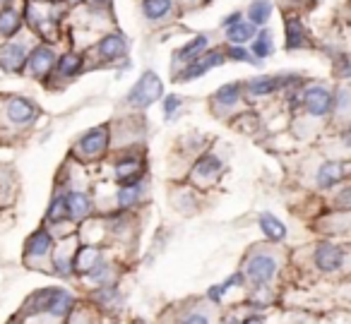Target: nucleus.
Wrapping results in <instances>:
<instances>
[{
    "mask_svg": "<svg viewBox=\"0 0 351 324\" xmlns=\"http://www.w3.org/2000/svg\"><path fill=\"white\" fill-rule=\"evenodd\" d=\"M161 92H164L161 79L156 77L152 70H147V73L135 82V87L130 89V94H128V103L135 106V108H147L149 103H154L156 99L161 97Z\"/></svg>",
    "mask_w": 351,
    "mask_h": 324,
    "instance_id": "obj_1",
    "label": "nucleus"
},
{
    "mask_svg": "<svg viewBox=\"0 0 351 324\" xmlns=\"http://www.w3.org/2000/svg\"><path fill=\"white\" fill-rule=\"evenodd\" d=\"M29 308H32V312L44 310V312L53 314V317H63V314H68V310L73 308V298H70L65 290L46 288L29 300Z\"/></svg>",
    "mask_w": 351,
    "mask_h": 324,
    "instance_id": "obj_2",
    "label": "nucleus"
},
{
    "mask_svg": "<svg viewBox=\"0 0 351 324\" xmlns=\"http://www.w3.org/2000/svg\"><path fill=\"white\" fill-rule=\"evenodd\" d=\"M245 274L250 276L253 284H267L274 274H277V260L269 255H255L248 260Z\"/></svg>",
    "mask_w": 351,
    "mask_h": 324,
    "instance_id": "obj_3",
    "label": "nucleus"
},
{
    "mask_svg": "<svg viewBox=\"0 0 351 324\" xmlns=\"http://www.w3.org/2000/svg\"><path fill=\"white\" fill-rule=\"evenodd\" d=\"M106 142H108V135H106V130H104V127L89 130L87 135L77 142V154L87 156V159H94V156H99L104 149H106Z\"/></svg>",
    "mask_w": 351,
    "mask_h": 324,
    "instance_id": "obj_4",
    "label": "nucleus"
},
{
    "mask_svg": "<svg viewBox=\"0 0 351 324\" xmlns=\"http://www.w3.org/2000/svg\"><path fill=\"white\" fill-rule=\"evenodd\" d=\"M224 63V55L217 51V53H210V55H202V58H195L186 70L181 73V82H188V79H195V77H202L207 70H212L215 65H221Z\"/></svg>",
    "mask_w": 351,
    "mask_h": 324,
    "instance_id": "obj_5",
    "label": "nucleus"
},
{
    "mask_svg": "<svg viewBox=\"0 0 351 324\" xmlns=\"http://www.w3.org/2000/svg\"><path fill=\"white\" fill-rule=\"evenodd\" d=\"M306 106L313 116H327L332 108V94L322 87H311L306 92Z\"/></svg>",
    "mask_w": 351,
    "mask_h": 324,
    "instance_id": "obj_6",
    "label": "nucleus"
},
{
    "mask_svg": "<svg viewBox=\"0 0 351 324\" xmlns=\"http://www.w3.org/2000/svg\"><path fill=\"white\" fill-rule=\"evenodd\" d=\"M344 262V250L337 245H320L315 252V264L320 266L322 271H335L341 266Z\"/></svg>",
    "mask_w": 351,
    "mask_h": 324,
    "instance_id": "obj_7",
    "label": "nucleus"
},
{
    "mask_svg": "<svg viewBox=\"0 0 351 324\" xmlns=\"http://www.w3.org/2000/svg\"><path fill=\"white\" fill-rule=\"evenodd\" d=\"M346 171H349V164H339V161H327V164H322V169L317 171V183L322 185V188H332V185H337L339 180H344Z\"/></svg>",
    "mask_w": 351,
    "mask_h": 324,
    "instance_id": "obj_8",
    "label": "nucleus"
},
{
    "mask_svg": "<svg viewBox=\"0 0 351 324\" xmlns=\"http://www.w3.org/2000/svg\"><path fill=\"white\" fill-rule=\"evenodd\" d=\"M53 63H56V55L49 46H39V49H34V53L29 55V70L36 75V77L49 75V70L53 68Z\"/></svg>",
    "mask_w": 351,
    "mask_h": 324,
    "instance_id": "obj_9",
    "label": "nucleus"
},
{
    "mask_svg": "<svg viewBox=\"0 0 351 324\" xmlns=\"http://www.w3.org/2000/svg\"><path fill=\"white\" fill-rule=\"evenodd\" d=\"M0 65L10 73H20L25 68V49L17 44H5L0 51Z\"/></svg>",
    "mask_w": 351,
    "mask_h": 324,
    "instance_id": "obj_10",
    "label": "nucleus"
},
{
    "mask_svg": "<svg viewBox=\"0 0 351 324\" xmlns=\"http://www.w3.org/2000/svg\"><path fill=\"white\" fill-rule=\"evenodd\" d=\"M8 116H10L12 123H17V125H25V123H32L36 116V108L32 101H27V99H12L10 106H8Z\"/></svg>",
    "mask_w": 351,
    "mask_h": 324,
    "instance_id": "obj_11",
    "label": "nucleus"
},
{
    "mask_svg": "<svg viewBox=\"0 0 351 324\" xmlns=\"http://www.w3.org/2000/svg\"><path fill=\"white\" fill-rule=\"evenodd\" d=\"M99 53H101L104 58H121V55L125 53V39L118 34L106 36V39L99 44Z\"/></svg>",
    "mask_w": 351,
    "mask_h": 324,
    "instance_id": "obj_12",
    "label": "nucleus"
},
{
    "mask_svg": "<svg viewBox=\"0 0 351 324\" xmlns=\"http://www.w3.org/2000/svg\"><path fill=\"white\" fill-rule=\"evenodd\" d=\"M51 250V236L46 231H39L27 240V255L29 257H44Z\"/></svg>",
    "mask_w": 351,
    "mask_h": 324,
    "instance_id": "obj_13",
    "label": "nucleus"
},
{
    "mask_svg": "<svg viewBox=\"0 0 351 324\" xmlns=\"http://www.w3.org/2000/svg\"><path fill=\"white\" fill-rule=\"evenodd\" d=\"M99 262H101V257H99V250H94V247H82L77 255V271L80 274H92L94 269H99Z\"/></svg>",
    "mask_w": 351,
    "mask_h": 324,
    "instance_id": "obj_14",
    "label": "nucleus"
},
{
    "mask_svg": "<svg viewBox=\"0 0 351 324\" xmlns=\"http://www.w3.org/2000/svg\"><path fill=\"white\" fill-rule=\"evenodd\" d=\"M65 202H68V214L73 219H84L89 214V199H87V195H82V192H70L68 197H65Z\"/></svg>",
    "mask_w": 351,
    "mask_h": 324,
    "instance_id": "obj_15",
    "label": "nucleus"
},
{
    "mask_svg": "<svg viewBox=\"0 0 351 324\" xmlns=\"http://www.w3.org/2000/svg\"><path fill=\"white\" fill-rule=\"evenodd\" d=\"M260 228H263L265 236L272 238V240H282V238L287 236L284 223L279 221V219H274L272 214H263V216H260Z\"/></svg>",
    "mask_w": 351,
    "mask_h": 324,
    "instance_id": "obj_16",
    "label": "nucleus"
},
{
    "mask_svg": "<svg viewBox=\"0 0 351 324\" xmlns=\"http://www.w3.org/2000/svg\"><path fill=\"white\" fill-rule=\"evenodd\" d=\"M205 49H207V36H197V39H193L191 44L183 46V49L176 53V58L183 60V63H193Z\"/></svg>",
    "mask_w": 351,
    "mask_h": 324,
    "instance_id": "obj_17",
    "label": "nucleus"
},
{
    "mask_svg": "<svg viewBox=\"0 0 351 324\" xmlns=\"http://www.w3.org/2000/svg\"><path fill=\"white\" fill-rule=\"evenodd\" d=\"M306 34H303V25L296 17H289L287 20V46L289 49H301L306 44Z\"/></svg>",
    "mask_w": 351,
    "mask_h": 324,
    "instance_id": "obj_18",
    "label": "nucleus"
},
{
    "mask_svg": "<svg viewBox=\"0 0 351 324\" xmlns=\"http://www.w3.org/2000/svg\"><path fill=\"white\" fill-rule=\"evenodd\" d=\"M221 164L217 156H202L200 161L195 164V178H215L219 173Z\"/></svg>",
    "mask_w": 351,
    "mask_h": 324,
    "instance_id": "obj_19",
    "label": "nucleus"
},
{
    "mask_svg": "<svg viewBox=\"0 0 351 324\" xmlns=\"http://www.w3.org/2000/svg\"><path fill=\"white\" fill-rule=\"evenodd\" d=\"M229 39H231V44H245V41H250L253 39V34H255V27L253 25H245V22H236V25H231L229 29Z\"/></svg>",
    "mask_w": 351,
    "mask_h": 324,
    "instance_id": "obj_20",
    "label": "nucleus"
},
{
    "mask_svg": "<svg viewBox=\"0 0 351 324\" xmlns=\"http://www.w3.org/2000/svg\"><path fill=\"white\" fill-rule=\"evenodd\" d=\"M248 15L253 20V25H265L269 20V15H272V3L269 0H255L253 5H250Z\"/></svg>",
    "mask_w": 351,
    "mask_h": 324,
    "instance_id": "obj_21",
    "label": "nucleus"
},
{
    "mask_svg": "<svg viewBox=\"0 0 351 324\" xmlns=\"http://www.w3.org/2000/svg\"><path fill=\"white\" fill-rule=\"evenodd\" d=\"M22 20L15 10H3L0 12V34L3 36H12L17 29H20Z\"/></svg>",
    "mask_w": 351,
    "mask_h": 324,
    "instance_id": "obj_22",
    "label": "nucleus"
},
{
    "mask_svg": "<svg viewBox=\"0 0 351 324\" xmlns=\"http://www.w3.org/2000/svg\"><path fill=\"white\" fill-rule=\"evenodd\" d=\"M118 178L123 180V183L132 185L137 178H140V164H137L135 159H125L118 164Z\"/></svg>",
    "mask_w": 351,
    "mask_h": 324,
    "instance_id": "obj_23",
    "label": "nucleus"
},
{
    "mask_svg": "<svg viewBox=\"0 0 351 324\" xmlns=\"http://www.w3.org/2000/svg\"><path fill=\"white\" fill-rule=\"evenodd\" d=\"M145 15L149 20H161L171 10V0H145Z\"/></svg>",
    "mask_w": 351,
    "mask_h": 324,
    "instance_id": "obj_24",
    "label": "nucleus"
},
{
    "mask_svg": "<svg viewBox=\"0 0 351 324\" xmlns=\"http://www.w3.org/2000/svg\"><path fill=\"white\" fill-rule=\"evenodd\" d=\"M282 79H274V77H260L255 79V82H250V92L255 94V97H265V94L274 92L277 87H282Z\"/></svg>",
    "mask_w": 351,
    "mask_h": 324,
    "instance_id": "obj_25",
    "label": "nucleus"
},
{
    "mask_svg": "<svg viewBox=\"0 0 351 324\" xmlns=\"http://www.w3.org/2000/svg\"><path fill=\"white\" fill-rule=\"evenodd\" d=\"M253 51H255V55H258V58H267V55L274 51V41H272V36H269L267 32H263V34H258V36H255V46H253Z\"/></svg>",
    "mask_w": 351,
    "mask_h": 324,
    "instance_id": "obj_26",
    "label": "nucleus"
},
{
    "mask_svg": "<svg viewBox=\"0 0 351 324\" xmlns=\"http://www.w3.org/2000/svg\"><path fill=\"white\" fill-rule=\"evenodd\" d=\"M239 92H241L239 84H224V87L217 92V101H219L221 106H234V103L239 101Z\"/></svg>",
    "mask_w": 351,
    "mask_h": 324,
    "instance_id": "obj_27",
    "label": "nucleus"
},
{
    "mask_svg": "<svg viewBox=\"0 0 351 324\" xmlns=\"http://www.w3.org/2000/svg\"><path fill=\"white\" fill-rule=\"evenodd\" d=\"M80 68H82V58H77V55H73V53L63 55V58H60V63H58L60 75H65V77H70V75H75Z\"/></svg>",
    "mask_w": 351,
    "mask_h": 324,
    "instance_id": "obj_28",
    "label": "nucleus"
},
{
    "mask_svg": "<svg viewBox=\"0 0 351 324\" xmlns=\"http://www.w3.org/2000/svg\"><path fill=\"white\" fill-rule=\"evenodd\" d=\"M65 216H68V202H65V197H56L49 209V221H60Z\"/></svg>",
    "mask_w": 351,
    "mask_h": 324,
    "instance_id": "obj_29",
    "label": "nucleus"
},
{
    "mask_svg": "<svg viewBox=\"0 0 351 324\" xmlns=\"http://www.w3.org/2000/svg\"><path fill=\"white\" fill-rule=\"evenodd\" d=\"M137 197H140V188L137 185H128V188H123L118 192V204L121 207H130V204L137 202Z\"/></svg>",
    "mask_w": 351,
    "mask_h": 324,
    "instance_id": "obj_30",
    "label": "nucleus"
},
{
    "mask_svg": "<svg viewBox=\"0 0 351 324\" xmlns=\"http://www.w3.org/2000/svg\"><path fill=\"white\" fill-rule=\"evenodd\" d=\"M178 106H181V99H178V97H169V99H166V101H164V111H166V116H171V113H173Z\"/></svg>",
    "mask_w": 351,
    "mask_h": 324,
    "instance_id": "obj_31",
    "label": "nucleus"
},
{
    "mask_svg": "<svg viewBox=\"0 0 351 324\" xmlns=\"http://www.w3.org/2000/svg\"><path fill=\"white\" fill-rule=\"evenodd\" d=\"M183 324H210V319H207L202 312H195V314H191V317H186Z\"/></svg>",
    "mask_w": 351,
    "mask_h": 324,
    "instance_id": "obj_32",
    "label": "nucleus"
},
{
    "mask_svg": "<svg viewBox=\"0 0 351 324\" xmlns=\"http://www.w3.org/2000/svg\"><path fill=\"white\" fill-rule=\"evenodd\" d=\"M231 58L234 60H243V63H253V58H248V53H245L243 49H231Z\"/></svg>",
    "mask_w": 351,
    "mask_h": 324,
    "instance_id": "obj_33",
    "label": "nucleus"
},
{
    "mask_svg": "<svg viewBox=\"0 0 351 324\" xmlns=\"http://www.w3.org/2000/svg\"><path fill=\"white\" fill-rule=\"evenodd\" d=\"M224 290H226L224 284H221V286H212V288H210V298L212 300H219L221 295H224Z\"/></svg>",
    "mask_w": 351,
    "mask_h": 324,
    "instance_id": "obj_34",
    "label": "nucleus"
},
{
    "mask_svg": "<svg viewBox=\"0 0 351 324\" xmlns=\"http://www.w3.org/2000/svg\"><path fill=\"white\" fill-rule=\"evenodd\" d=\"M239 20H241L239 12H236V15H229V17H226V20H224V27H226V29H229V27H231V25H236V22H239Z\"/></svg>",
    "mask_w": 351,
    "mask_h": 324,
    "instance_id": "obj_35",
    "label": "nucleus"
},
{
    "mask_svg": "<svg viewBox=\"0 0 351 324\" xmlns=\"http://www.w3.org/2000/svg\"><path fill=\"white\" fill-rule=\"evenodd\" d=\"M245 324H263V319H260V317H250Z\"/></svg>",
    "mask_w": 351,
    "mask_h": 324,
    "instance_id": "obj_36",
    "label": "nucleus"
},
{
    "mask_svg": "<svg viewBox=\"0 0 351 324\" xmlns=\"http://www.w3.org/2000/svg\"><path fill=\"white\" fill-rule=\"evenodd\" d=\"M224 324H241V322H239V319H236V317H229V319H226Z\"/></svg>",
    "mask_w": 351,
    "mask_h": 324,
    "instance_id": "obj_37",
    "label": "nucleus"
},
{
    "mask_svg": "<svg viewBox=\"0 0 351 324\" xmlns=\"http://www.w3.org/2000/svg\"><path fill=\"white\" fill-rule=\"evenodd\" d=\"M92 3H108V0H92Z\"/></svg>",
    "mask_w": 351,
    "mask_h": 324,
    "instance_id": "obj_38",
    "label": "nucleus"
},
{
    "mask_svg": "<svg viewBox=\"0 0 351 324\" xmlns=\"http://www.w3.org/2000/svg\"><path fill=\"white\" fill-rule=\"evenodd\" d=\"M0 3H5V0H0Z\"/></svg>",
    "mask_w": 351,
    "mask_h": 324,
    "instance_id": "obj_39",
    "label": "nucleus"
}]
</instances>
